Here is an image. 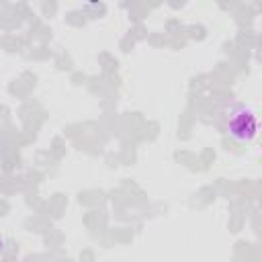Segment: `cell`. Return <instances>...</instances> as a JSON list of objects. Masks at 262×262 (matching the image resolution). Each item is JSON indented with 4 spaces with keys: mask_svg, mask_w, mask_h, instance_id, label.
Here are the masks:
<instances>
[{
    "mask_svg": "<svg viewBox=\"0 0 262 262\" xmlns=\"http://www.w3.org/2000/svg\"><path fill=\"white\" fill-rule=\"evenodd\" d=\"M227 133L239 143L252 141L258 133V119H256L254 111L244 104L233 106L227 115Z\"/></svg>",
    "mask_w": 262,
    "mask_h": 262,
    "instance_id": "cell-1",
    "label": "cell"
}]
</instances>
